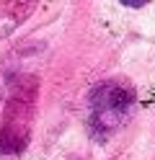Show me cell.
Returning a JSON list of instances; mask_svg holds the SVG:
<instances>
[{"label": "cell", "mask_w": 155, "mask_h": 160, "mask_svg": "<svg viewBox=\"0 0 155 160\" xmlns=\"http://www.w3.org/2000/svg\"><path fill=\"white\" fill-rule=\"evenodd\" d=\"M36 93L39 80L34 75H23L10 85L8 106L0 124V155H18L28 145L36 114Z\"/></svg>", "instance_id": "obj_1"}, {"label": "cell", "mask_w": 155, "mask_h": 160, "mask_svg": "<svg viewBox=\"0 0 155 160\" xmlns=\"http://www.w3.org/2000/svg\"><path fill=\"white\" fill-rule=\"evenodd\" d=\"M137 98L127 85L116 83V80H103L88 96V132L93 139L106 142V139L119 132L127 124Z\"/></svg>", "instance_id": "obj_2"}, {"label": "cell", "mask_w": 155, "mask_h": 160, "mask_svg": "<svg viewBox=\"0 0 155 160\" xmlns=\"http://www.w3.org/2000/svg\"><path fill=\"white\" fill-rule=\"evenodd\" d=\"M124 5H127V8H142L145 3H142V0H137V3H134V0H127V3H124Z\"/></svg>", "instance_id": "obj_3"}, {"label": "cell", "mask_w": 155, "mask_h": 160, "mask_svg": "<svg viewBox=\"0 0 155 160\" xmlns=\"http://www.w3.org/2000/svg\"><path fill=\"white\" fill-rule=\"evenodd\" d=\"M70 160H75V158H70Z\"/></svg>", "instance_id": "obj_4"}]
</instances>
